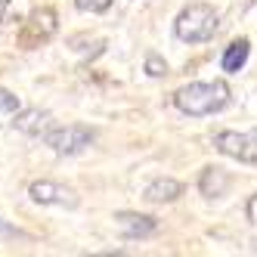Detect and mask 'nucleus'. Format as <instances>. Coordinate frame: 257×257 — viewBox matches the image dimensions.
Instances as JSON below:
<instances>
[{"label":"nucleus","instance_id":"nucleus-11","mask_svg":"<svg viewBox=\"0 0 257 257\" xmlns=\"http://www.w3.org/2000/svg\"><path fill=\"white\" fill-rule=\"evenodd\" d=\"M248 56H251V44H248V38H238V41H232L226 50H223V59H220V65H223V71H242L245 68V62H248Z\"/></svg>","mask_w":257,"mask_h":257},{"label":"nucleus","instance_id":"nucleus-15","mask_svg":"<svg viewBox=\"0 0 257 257\" xmlns=\"http://www.w3.org/2000/svg\"><path fill=\"white\" fill-rule=\"evenodd\" d=\"M245 217H248V223L257 226V192L248 198V205H245Z\"/></svg>","mask_w":257,"mask_h":257},{"label":"nucleus","instance_id":"nucleus-12","mask_svg":"<svg viewBox=\"0 0 257 257\" xmlns=\"http://www.w3.org/2000/svg\"><path fill=\"white\" fill-rule=\"evenodd\" d=\"M146 75L149 78H164L168 75V62H164L158 53H149V56H146Z\"/></svg>","mask_w":257,"mask_h":257},{"label":"nucleus","instance_id":"nucleus-7","mask_svg":"<svg viewBox=\"0 0 257 257\" xmlns=\"http://www.w3.org/2000/svg\"><path fill=\"white\" fill-rule=\"evenodd\" d=\"M115 223L121 229L124 238H149L158 232V217L152 214H137V211H118L115 214Z\"/></svg>","mask_w":257,"mask_h":257},{"label":"nucleus","instance_id":"nucleus-14","mask_svg":"<svg viewBox=\"0 0 257 257\" xmlns=\"http://www.w3.org/2000/svg\"><path fill=\"white\" fill-rule=\"evenodd\" d=\"M75 7L81 13H105L112 7V0H75Z\"/></svg>","mask_w":257,"mask_h":257},{"label":"nucleus","instance_id":"nucleus-2","mask_svg":"<svg viewBox=\"0 0 257 257\" xmlns=\"http://www.w3.org/2000/svg\"><path fill=\"white\" fill-rule=\"evenodd\" d=\"M220 28V16L214 7L208 4H189L183 7L177 22H174V34L183 41V44H205L211 41Z\"/></svg>","mask_w":257,"mask_h":257},{"label":"nucleus","instance_id":"nucleus-18","mask_svg":"<svg viewBox=\"0 0 257 257\" xmlns=\"http://www.w3.org/2000/svg\"><path fill=\"white\" fill-rule=\"evenodd\" d=\"M254 254H257V242H254Z\"/></svg>","mask_w":257,"mask_h":257},{"label":"nucleus","instance_id":"nucleus-4","mask_svg":"<svg viewBox=\"0 0 257 257\" xmlns=\"http://www.w3.org/2000/svg\"><path fill=\"white\" fill-rule=\"evenodd\" d=\"M214 149L226 158H235L242 164H257V127L238 134V131H220L214 137Z\"/></svg>","mask_w":257,"mask_h":257},{"label":"nucleus","instance_id":"nucleus-8","mask_svg":"<svg viewBox=\"0 0 257 257\" xmlns=\"http://www.w3.org/2000/svg\"><path fill=\"white\" fill-rule=\"evenodd\" d=\"M13 127L25 137H44L50 131V112L47 108H19Z\"/></svg>","mask_w":257,"mask_h":257},{"label":"nucleus","instance_id":"nucleus-3","mask_svg":"<svg viewBox=\"0 0 257 257\" xmlns=\"http://www.w3.org/2000/svg\"><path fill=\"white\" fill-rule=\"evenodd\" d=\"M41 140L56 155H78V152H84V149L93 146L96 131L87 127V124H65V127H50Z\"/></svg>","mask_w":257,"mask_h":257},{"label":"nucleus","instance_id":"nucleus-6","mask_svg":"<svg viewBox=\"0 0 257 257\" xmlns=\"http://www.w3.org/2000/svg\"><path fill=\"white\" fill-rule=\"evenodd\" d=\"M28 195L31 201H38V205H59V208H78V195L75 189L62 186L56 180H34L28 186Z\"/></svg>","mask_w":257,"mask_h":257},{"label":"nucleus","instance_id":"nucleus-10","mask_svg":"<svg viewBox=\"0 0 257 257\" xmlns=\"http://www.w3.org/2000/svg\"><path fill=\"white\" fill-rule=\"evenodd\" d=\"M229 183H232L229 174L223 168H217V164H211V168H205L201 177H198V192L205 198H220V195H226Z\"/></svg>","mask_w":257,"mask_h":257},{"label":"nucleus","instance_id":"nucleus-5","mask_svg":"<svg viewBox=\"0 0 257 257\" xmlns=\"http://www.w3.org/2000/svg\"><path fill=\"white\" fill-rule=\"evenodd\" d=\"M59 28V16L53 7H38V10H31V16L25 19V28L19 34V44L25 50H34V47H41L47 44L53 34H56Z\"/></svg>","mask_w":257,"mask_h":257},{"label":"nucleus","instance_id":"nucleus-17","mask_svg":"<svg viewBox=\"0 0 257 257\" xmlns=\"http://www.w3.org/2000/svg\"><path fill=\"white\" fill-rule=\"evenodd\" d=\"M7 7H10V0H0V22H7Z\"/></svg>","mask_w":257,"mask_h":257},{"label":"nucleus","instance_id":"nucleus-13","mask_svg":"<svg viewBox=\"0 0 257 257\" xmlns=\"http://www.w3.org/2000/svg\"><path fill=\"white\" fill-rule=\"evenodd\" d=\"M22 108V102H19V96L16 93H10V90H4L0 87V112H10V115H16Z\"/></svg>","mask_w":257,"mask_h":257},{"label":"nucleus","instance_id":"nucleus-16","mask_svg":"<svg viewBox=\"0 0 257 257\" xmlns=\"http://www.w3.org/2000/svg\"><path fill=\"white\" fill-rule=\"evenodd\" d=\"M0 235H13V238H25V232L22 229H16V226H10L4 217H0Z\"/></svg>","mask_w":257,"mask_h":257},{"label":"nucleus","instance_id":"nucleus-9","mask_svg":"<svg viewBox=\"0 0 257 257\" xmlns=\"http://www.w3.org/2000/svg\"><path fill=\"white\" fill-rule=\"evenodd\" d=\"M180 195H183V183L174 180V177H158L143 192V198L149 201V205H168V201H177Z\"/></svg>","mask_w":257,"mask_h":257},{"label":"nucleus","instance_id":"nucleus-1","mask_svg":"<svg viewBox=\"0 0 257 257\" xmlns=\"http://www.w3.org/2000/svg\"><path fill=\"white\" fill-rule=\"evenodd\" d=\"M229 84L226 81H192L186 87H180L174 93V105L180 108L183 115H192V118H201V115H214L220 108L229 105Z\"/></svg>","mask_w":257,"mask_h":257}]
</instances>
